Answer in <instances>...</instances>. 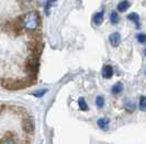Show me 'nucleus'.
Returning <instances> with one entry per match:
<instances>
[{
	"label": "nucleus",
	"instance_id": "nucleus-1",
	"mask_svg": "<svg viewBox=\"0 0 146 144\" xmlns=\"http://www.w3.org/2000/svg\"><path fill=\"white\" fill-rule=\"evenodd\" d=\"M23 26L28 31H34L40 24V15L36 11H30L23 16Z\"/></svg>",
	"mask_w": 146,
	"mask_h": 144
},
{
	"label": "nucleus",
	"instance_id": "nucleus-2",
	"mask_svg": "<svg viewBox=\"0 0 146 144\" xmlns=\"http://www.w3.org/2000/svg\"><path fill=\"white\" fill-rule=\"evenodd\" d=\"M2 86L10 91H15V90H21L24 87L31 85L30 83H25L24 81H15V80H2L1 82Z\"/></svg>",
	"mask_w": 146,
	"mask_h": 144
},
{
	"label": "nucleus",
	"instance_id": "nucleus-3",
	"mask_svg": "<svg viewBox=\"0 0 146 144\" xmlns=\"http://www.w3.org/2000/svg\"><path fill=\"white\" fill-rule=\"evenodd\" d=\"M38 56L36 55H32L27 59V62H25V68L31 75H36L37 70H38Z\"/></svg>",
	"mask_w": 146,
	"mask_h": 144
},
{
	"label": "nucleus",
	"instance_id": "nucleus-4",
	"mask_svg": "<svg viewBox=\"0 0 146 144\" xmlns=\"http://www.w3.org/2000/svg\"><path fill=\"white\" fill-rule=\"evenodd\" d=\"M22 128H23V130H24L27 133L31 134V133L33 132V130H34V123L32 121V119L29 118V117L24 118L23 121H22Z\"/></svg>",
	"mask_w": 146,
	"mask_h": 144
},
{
	"label": "nucleus",
	"instance_id": "nucleus-5",
	"mask_svg": "<svg viewBox=\"0 0 146 144\" xmlns=\"http://www.w3.org/2000/svg\"><path fill=\"white\" fill-rule=\"evenodd\" d=\"M109 41L113 47H117L121 43V35L119 33H112L109 36Z\"/></svg>",
	"mask_w": 146,
	"mask_h": 144
},
{
	"label": "nucleus",
	"instance_id": "nucleus-6",
	"mask_svg": "<svg viewBox=\"0 0 146 144\" xmlns=\"http://www.w3.org/2000/svg\"><path fill=\"white\" fill-rule=\"evenodd\" d=\"M113 75V68L111 65H104L102 69V77L104 79H111Z\"/></svg>",
	"mask_w": 146,
	"mask_h": 144
},
{
	"label": "nucleus",
	"instance_id": "nucleus-7",
	"mask_svg": "<svg viewBox=\"0 0 146 144\" xmlns=\"http://www.w3.org/2000/svg\"><path fill=\"white\" fill-rule=\"evenodd\" d=\"M98 126H99V128L102 130H108L109 128V123H110V119L109 118H100L99 120H98Z\"/></svg>",
	"mask_w": 146,
	"mask_h": 144
},
{
	"label": "nucleus",
	"instance_id": "nucleus-8",
	"mask_svg": "<svg viewBox=\"0 0 146 144\" xmlns=\"http://www.w3.org/2000/svg\"><path fill=\"white\" fill-rule=\"evenodd\" d=\"M103 16H104V12H103V11L97 12V13L94 15V22H95L96 25H100V24L102 23Z\"/></svg>",
	"mask_w": 146,
	"mask_h": 144
},
{
	"label": "nucleus",
	"instance_id": "nucleus-9",
	"mask_svg": "<svg viewBox=\"0 0 146 144\" xmlns=\"http://www.w3.org/2000/svg\"><path fill=\"white\" fill-rule=\"evenodd\" d=\"M127 19L130 20V21H133L135 24H136V27H139L141 26V22H139V16L137 13H130V14L127 15Z\"/></svg>",
	"mask_w": 146,
	"mask_h": 144
},
{
	"label": "nucleus",
	"instance_id": "nucleus-10",
	"mask_svg": "<svg viewBox=\"0 0 146 144\" xmlns=\"http://www.w3.org/2000/svg\"><path fill=\"white\" fill-rule=\"evenodd\" d=\"M123 91V84L121 83V82H119L117 84H114L112 88H111V92L112 94H114V95H117V94H120L121 92Z\"/></svg>",
	"mask_w": 146,
	"mask_h": 144
},
{
	"label": "nucleus",
	"instance_id": "nucleus-11",
	"mask_svg": "<svg viewBox=\"0 0 146 144\" xmlns=\"http://www.w3.org/2000/svg\"><path fill=\"white\" fill-rule=\"evenodd\" d=\"M129 7H130V2L127 0H123L117 5V10L121 12H124L126 11V9H129Z\"/></svg>",
	"mask_w": 146,
	"mask_h": 144
},
{
	"label": "nucleus",
	"instance_id": "nucleus-12",
	"mask_svg": "<svg viewBox=\"0 0 146 144\" xmlns=\"http://www.w3.org/2000/svg\"><path fill=\"white\" fill-rule=\"evenodd\" d=\"M78 105H79V108H80L82 111H87L88 110V105L84 97H80V98L78 99Z\"/></svg>",
	"mask_w": 146,
	"mask_h": 144
},
{
	"label": "nucleus",
	"instance_id": "nucleus-13",
	"mask_svg": "<svg viewBox=\"0 0 146 144\" xmlns=\"http://www.w3.org/2000/svg\"><path fill=\"white\" fill-rule=\"evenodd\" d=\"M139 109L142 111H146V96L139 97Z\"/></svg>",
	"mask_w": 146,
	"mask_h": 144
},
{
	"label": "nucleus",
	"instance_id": "nucleus-14",
	"mask_svg": "<svg viewBox=\"0 0 146 144\" xmlns=\"http://www.w3.org/2000/svg\"><path fill=\"white\" fill-rule=\"evenodd\" d=\"M96 105H97V107L98 108H102L103 106H104V98H103V96H101V95L97 96Z\"/></svg>",
	"mask_w": 146,
	"mask_h": 144
},
{
	"label": "nucleus",
	"instance_id": "nucleus-15",
	"mask_svg": "<svg viewBox=\"0 0 146 144\" xmlns=\"http://www.w3.org/2000/svg\"><path fill=\"white\" fill-rule=\"evenodd\" d=\"M110 21H111L112 24H117L119 23V15H117V13L115 11H113L111 13V15H110Z\"/></svg>",
	"mask_w": 146,
	"mask_h": 144
},
{
	"label": "nucleus",
	"instance_id": "nucleus-16",
	"mask_svg": "<svg viewBox=\"0 0 146 144\" xmlns=\"http://www.w3.org/2000/svg\"><path fill=\"white\" fill-rule=\"evenodd\" d=\"M46 92H47V90H46V88H45V90H38V91H36V92H33L32 95H33V96H35V97H37V98H40V97H42Z\"/></svg>",
	"mask_w": 146,
	"mask_h": 144
},
{
	"label": "nucleus",
	"instance_id": "nucleus-17",
	"mask_svg": "<svg viewBox=\"0 0 146 144\" xmlns=\"http://www.w3.org/2000/svg\"><path fill=\"white\" fill-rule=\"evenodd\" d=\"M1 144H15V140H13V137L8 135V137H6V140H3Z\"/></svg>",
	"mask_w": 146,
	"mask_h": 144
},
{
	"label": "nucleus",
	"instance_id": "nucleus-18",
	"mask_svg": "<svg viewBox=\"0 0 146 144\" xmlns=\"http://www.w3.org/2000/svg\"><path fill=\"white\" fill-rule=\"evenodd\" d=\"M136 38H137V41H139V43H145L146 42V35L145 34H143V33H141V34H137L136 36Z\"/></svg>",
	"mask_w": 146,
	"mask_h": 144
},
{
	"label": "nucleus",
	"instance_id": "nucleus-19",
	"mask_svg": "<svg viewBox=\"0 0 146 144\" xmlns=\"http://www.w3.org/2000/svg\"><path fill=\"white\" fill-rule=\"evenodd\" d=\"M48 1H50V2H51V1H56V0H48Z\"/></svg>",
	"mask_w": 146,
	"mask_h": 144
},
{
	"label": "nucleus",
	"instance_id": "nucleus-20",
	"mask_svg": "<svg viewBox=\"0 0 146 144\" xmlns=\"http://www.w3.org/2000/svg\"><path fill=\"white\" fill-rule=\"evenodd\" d=\"M145 55H146V49H145Z\"/></svg>",
	"mask_w": 146,
	"mask_h": 144
},
{
	"label": "nucleus",
	"instance_id": "nucleus-21",
	"mask_svg": "<svg viewBox=\"0 0 146 144\" xmlns=\"http://www.w3.org/2000/svg\"><path fill=\"white\" fill-rule=\"evenodd\" d=\"M145 74H146V72H145Z\"/></svg>",
	"mask_w": 146,
	"mask_h": 144
}]
</instances>
